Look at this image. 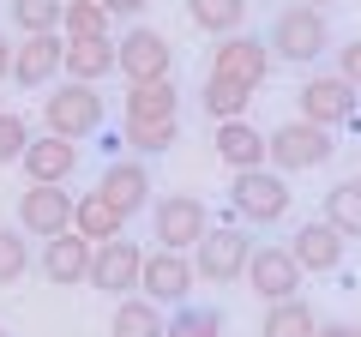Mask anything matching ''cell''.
<instances>
[{
	"mask_svg": "<svg viewBox=\"0 0 361 337\" xmlns=\"http://www.w3.org/2000/svg\"><path fill=\"white\" fill-rule=\"evenodd\" d=\"M13 61H18V49H13V37H0V78H13Z\"/></svg>",
	"mask_w": 361,
	"mask_h": 337,
	"instance_id": "cell-37",
	"label": "cell"
},
{
	"mask_svg": "<svg viewBox=\"0 0 361 337\" xmlns=\"http://www.w3.org/2000/svg\"><path fill=\"white\" fill-rule=\"evenodd\" d=\"M187 18H193L205 37H241L247 25V0H187Z\"/></svg>",
	"mask_w": 361,
	"mask_h": 337,
	"instance_id": "cell-25",
	"label": "cell"
},
{
	"mask_svg": "<svg viewBox=\"0 0 361 337\" xmlns=\"http://www.w3.org/2000/svg\"><path fill=\"white\" fill-rule=\"evenodd\" d=\"M319 331V313L307 307V301H271L265 319H259V337H313Z\"/></svg>",
	"mask_w": 361,
	"mask_h": 337,
	"instance_id": "cell-27",
	"label": "cell"
},
{
	"mask_svg": "<svg viewBox=\"0 0 361 337\" xmlns=\"http://www.w3.org/2000/svg\"><path fill=\"white\" fill-rule=\"evenodd\" d=\"M90 259H97V247H90L78 229H66V235H54V241H42V253H37L42 277H49L54 289H78V283H90Z\"/></svg>",
	"mask_w": 361,
	"mask_h": 337,
	"instance_id": "cell-16",
	"label": "cell"
},
{
	"mask_svg": "<svg viewBox=\"0 0 361 337\" xmlns=\"http://www.w3.org/2000/svg\"><path fill=\"white\" fill-rule=\"evenodd\" d=\"M25 271H30V247H25V235L0 229V289H6V283H18Z\"/></svg>",
	"mask_w": 361,
	"mask_h": 337,
	"instance_id": "cell-33",
	"label": "cell"
},
{
	"mask_svg": "<svg viewBox=\"0 0 361 337\" xmlns=\"http://www.w3.org/2000/svg\"><path fill=\"white\" fill-rule=\"evenodd\" d=\"M199 103H205V115L223 127V121H247V103H253V91H247V85H235V78L205 73V85H199Z\"/></svg>",
	"mask_w": 361,
	"mask_h": 337,
	"instance_id": "cell-24",
	"label": "cell"
},
{
	"mask_svg": "<svg viewBox=\"0 0 361 337\" xmlns=\"http://www.w3.org/2000/svg\"><path fill=\"white\" fill-rule=\"evenodd\" d=\"M211 73L217 78H235V85H247V91H259L271 78V49L265 37H223L217 49H211Z\"/></svg>",
	"mask_w": 361,
	"mask_h": 337,
	"instance_id": "cell-15",
	"label": "cell"
},
{
	"mask_svg": "<svg viewBox=\"0 0 361 337\" xmlns=\"http://www.w3.org/2000/svg\"><path fill=\"white\" fill-rule=\"evenodd\" d=\"M175 139H180V121H127L121 127V145L139 157H163Z\"/></svg>",
	"mask_w": 361,
	"mask_h": 337,
	"instance_id": "cell-28",
	"label": "cell"
},
{
	"mask_svg": "<svg viewBox=\"0 0 361 337\" xmlns=\"http://www.w3.org/2000/svg\"><path fill=\"white\" fill-rule=\"evenodd\" d=\"M109 337H169V313L145 295H121L115 319H109Z\"/></svg>",
	"mask_w": 361,
	"mask_h": 337,
	"instance_id": "cell-21",
	"label": "cell"
},
{
	"mask_svg": "<svg viewBox=\"0 0 361 337\" xmlns=\"http://www.w3.org/2000/svg\"><path fill=\"white\" fill-rule=\"evenodd\" d=\"M301 121H313V127H325V133L349 127V121H355V85L337 78V73L307 78V85H301Z\"/></svg>",
	"mask_w": 361,
	"mask_h": 337,
	"instance_id": "cell-13",
	"label": "cell"
},
{
	"mask_svg": "<svg viewBox=\"0 0 361 337\" xmlns=\"http://www.w3.org/2000/svg\"><path fill=\"white\" fill-rule=\"evenodd\" d=\"M355 337H361V325H355Z\"/></svg>",
	"mask_w": 361,
	"mask_h": 337,
	"instance_id": "cell-39",
	"label": "cell"
},
{
	"mask_svg": "<svg viewBox=\"0 0 361 337\" xmlns=\"http://www.w3.org/2000/svg\"><path fill=\"white\" fill-rule=\"evenodd\" d=\"M97 193H103L127 223L139 217V211H151V168H145V157H109L103 175H97Z\"/></svg>",
	"mask_w": 361,
	"mask_h": 337,
	"instance_id": "cell-11",
	"label": "cell"
},
{
	"mask_svg": "<svg viewBox=\"0 0 361 337\" xmlns=\"http://www.w3.org/2000/svg\"><path fill=\"white\" fill-rule=\"evenodd\" d=\"M337 78H349V85H355V91H361V37L337 49Z\"/></svg>",
	"mask_w": 361,
	"mask_h": 337,
	"instance_id": "cell-34",
	"label": "cell"
},
{
	"mask_svg": "<svg viewBox=\"0 0 361 337\" xmlns=\"http://www.w3.org/2000/svg\"><path fill=\"white\" fill-rule=\"evenodd\" d=\"M247 259H253V241H247L241 223H223V229H211L205 241L193 247V265H199L205 283H241Z\"/></svg>",
	"mask_w": 361,
	"mask_h": 337,
	"instance_id": "cell-9",
	"label": "cell"
},
{
	"mask_svg": "<svg viewBox=\"0 0 361 337\" xmlns=\"http://www.w3.org/2000/svg\"><path fill=\"white\" fill-rule=\"evenodd\" d=\"M0 337H6V331H0Z\"/></svg>",
	"mask_w": 361,
	"mask_h": 337,
	"instance_id": "cell-40",
	"label": "cell"
},
{
	"mask_svg": "<svg viewBox=\"0 0 361 337\" xmlns=\"http://www.w3.org/2000/svg\"><path fill=\"white\" fill-rule=\"evenodd\" d=\"M211 145H217V163L229 168V175H247V168L271 163V133H259L253 121H223Z\"/></svg>",
	"mask_w": 361,
	"mask_h": 337,
	"instance_id": "cell-17",
	"label": "cell"
},
{
	"mask_svg": "<svg viewBox=\"0 0 361 337\" xmlns=\"http://www.w3.org/2000/svg\"><path fill=\"white\" fill-rule=\"evenodd\" d=\"M301 265H295V253H289L283 241H259L253 247V259H247V283H253V295L265 301H295L301 295Z\"/></svg>",
	"mask_w": 361,
	"mask_h": 337,
	"instance_id": "cell-8",
	"label": "cell"
},
{
	"mask_svg": "<svg viewBox=\"0 0 361 337\" xmlns=\"http://www.w3.org/2000/svg\"><path fill=\"white\" fill-rule=\"evenodd\" d=\"M343 235L331 229L325 217H313V223H301L295 235H289V253H295V265L301 271H319V277H331L337 265H343Z\"/></svg>",
	"mask_w": 361,
	"mask_h": 337,
	"instance_id": "cell-18",
	"label": "cell"
},
{
	"mask_svg": "<svg viewBox=\"0 0 361 337\" xmlns=\"http://www.w3.org/2000/svg\"><path fill=\"white\" fill-rule=\"evenodd\" d=\"M337 157V139L325 127H313V121H283V127L271 133V168L277 175H307V168H325Z\"/></svg>",
	"mask_w": 361,
	"mask_h": 337,
	"instance_id": "cell-4",
	"label": "cell"
},
{
	"mask_svg": "<svg viewBox=\"0 0 361 337\" xmlns=\"http://www.w3.org/2000/svg\"><path fill=\"white\" fill-rule=\"evenodd\" d=\"M313 337H355V325H349V319H319Z\"/></svg>",
	"mask_w": 361,
	"mask_h": 337,
	"instance_id": "cell-35",
	"label": "cell"
},
{
	"mask_svg": "<svg viewBox=\"0 0 361 337\" xmlns=\"http://www.w3.org/2000/svg\"><path fill=\"white\" fill-rule=\"evenodd\" d=\"M25 175L37 187H66L78 175V145L73 139H54V133H42V139H30L25 151Z\"/></svg>",
	"mask_w": 361,
	"mask_h": 337,
	"instance_id": "cell-19",
	"label": "cell"
},
{
	"mask_svg": "<svg viewBox=\"0 0 361 337\" xmlns=\"http://www.w3.org/2000/svg\"><path fill=\"white\" fill-rule=\"evenodd\" d=\"M229 205L241 223L253 229H271V223L289 217V181L277 168H247V175H229Z\"/></svg>",
	"mask_w": 361,
	"mask_h": 337,
	"instance_id": "cell-3",
	"label": "cell"
},
{
	"mask_svg": "<svg viewBox=\"0 0 361 337\" xmlns=\"http://www.w3.org/2000/svg\"><path fill=\"white\" fill-rule=\"evenodd\" d=\"M223 307H199V301H187V307L169 313V337H223Z\"/></svg>",
	"mask_w": 361,
	"mask_h": 337,
	"instance_id": "cell-31",
	"label": "cell"
},
{
	"mask_svg": "<svg viewBox=\"0 0 361 337\" xmlns=\"http://www.w3.org/2000/svg\"><path fill=\"white\" fill-rule=\"evenodd\" d=\"M42 127L54 139H90V133H103V97L97 85H78V78H61L49 97H42Z\"/></svg>",
	"mask_w": 361,
	"mask_h": 337,
	"instance_id": "cell-2",
	"label": "cell"
},
{
	"mask_svg": "<svg viewBox=\"0 0 361 337\" xmlns=\"http://www.w3.org/2000/svg\"><path fill=\"white\" fill-rule=\"evenodd\" d=\"M139 277H145V247L139 241H103L97 259H90V289L103 295H139Z\"/></svg>",
	"mask_w": 361,
	"mask_h": 337,
	"instance_id": "cell-12",
	"label": "cell"
},
{
	"mask_svg": "<svg viewBox=\"0 0 361 337\" xmlns=\"http://www.w3.org/2000/svg\"><path fill=\"white\" fill-rule=\"evenodd\" d=\"M205 235H211L205 199H193V193H163V199L151 205V241H157V247H169V253H193Z\"/></svg>",
	"mask_w": 361,
	"mask_h": 337,
	"instance_id": "cell-5",
	"label": "cell"
},
{
	"mask_svg": "<svg viewBox=\"0 0 361 337\" xmlns=\"http://www.w3.org/2000/svg\"><path fill=\"white\" fill-rule=\"evenodd\" d=\"M103 6H109L115 18H139V13H145V0H103Z\"/></svg>",
	"mask_w": 361,
	"mask_h": 337,
	"instance_id": "cell-36",
	"label": "cell"
},
{
	"mask_svg": "<svg viewBox=\"0 0 361 337\" xmlns=\"http://www.w3.org/2000/svg\"><path fill=\"white\" fill-rule=\"evenodd\" d=\"M54 78H66V37L49 30V37H25L13 61V85L18 91H49Z\"/></svg>",
	"mask_w": 361,
	"mask_h": 337,
	"instance_id": "cell-14",
	"label": "cell"
},
{
	"mask_svg": "<svg viewBox=\"0 0 361 337\" xmlns=\"http://www.w3.org/2000/svg\"><path fill=\"white\" fill-rule=\"evenodd\" d=\"M127 121H180V91L175 78H163V85H127Z\"/></svg>",
	"mask_w": 361,
	"mask_h": 337,
	"instance_id": "cell-22",
	"label": "cell"
},
{
	"mask_svg": "<svg viewBox=\"0 0 361 337\" xmlns=\"http://www.w3.org/2000/svg\"><path fill=\"white\" fill-rule=\"evenodd\" d=\"M30 151V127L18 109H0V163H25Z\"/></svg>",
	"mask_w": 361,
	"mask_h": 337,
	"instance_id": "cell-32",
	"label": "cell"
},
{
	"mask_svg": "<svg viewBox=\"0 0 361 337\" xmlns=\"http://www.w3.org/2000/svg\"><path fill=\"white\" fill-rule=\"evenodd\" d=\"M78 217V199L66 193V187H37L30 181L25 193H18V229L37 235V241H54V235H66Z\"/></svg>",
	"mask_w": 361,
	"mask_h": 337,
	"instance_id": "cell-10",
	"label": "cell"
},
{
	"mask_svg": "<svg viewBox=\"0 0 361 337\" xmlns=\"http://www.w3.org/2000/svg\"><path fill=\"white\" fill-rule=\"evenodd\" d=\"M115 73L127 78V85H163V78L175 73V42H169L163 30H151V25H133L127 37L115 42Z\"/></svg>",
	"mask_w": 361,
	"mask_h": 337,
	"instance_id": "cell-6",
	"label": "cell"
},
{
	"mask_svg": "<svg viewBox=\"0 0 361 337\" xmlns=\"http://www.w3.org/2000/svg\"><path fill=\"white\" fill-rule=\"evenodd\" d=\"M301 6H319V13H325V6H331V0H301Z\"/></svg>",
	"mask_w": 361,
	"mask_h": 337,
	"instance_id": "cell-38",
	"label": "cell"
},
{
	"mask_svg": "<svg viewBox=\"0 0 361 337\" xmlns=\"http://www.w3.org/2000/svg\"><path fill=\"white\" fill-rule=\"evenodd\" d=\"M73 229L85 235L90 247H103V241H121V235H127V217H121V211L109 205L97 187H90V193H78V217H73Z\"/></svg>",
	"mask_w": 361,
	"mask_h": 337,
	"instance_id": "cell-20",
	"label": "cell"
},
{
	"mask_svg": "<svg viewBox=\"0 0 361 337\" xmlns=\"http://www.w3.org/2000/svg\"><path fill=\"white\" fill-rule=\"evenodd\" d=\"M109 6L103 0H66V18H61V37L66 42H85V37H109Z\"/></svg>",
	"mask_w": 361,
	"mask_h": 337,
	"instance_id": "cell-29",
	"label": "cell"
},
{
	"mask_svg": "<svg viewBox=\"0 0 361 337\" xmlns=\"http://www.w3.org/2000/svg\"><path fill=\"white\" fill-rule=\"evenodd\" d=\"M61 18H66V0H13L18 37H49V30H61Z\"/></svg>",
	"mask_w": 361,
	"mask_h": 337,
	"instance_id": "cell-30",
	"label": "cell"
},
{
	"mask_svg": "<svg viewBox=\"0 0 361 337\" xmlns=\"http://www.w3.org/2000/svg\"><path fill=\"white\" fill-rule=\"evenodd\" d=\"M115 73V42L109 37H85V42H66V78L78 85H97V78Z\"/></svg>",
	"mask_w": 361,
	"mask_h": 337,
	"instance_id": "cell-23",
	"label": "cell"
},
{
	"mask_svg": "<svg viewBox=\"0 0 361 337\" xmlns=\"http://www.w3.org/2000/svg\"><path fill=\"white\" fill-rule=\"evenodd\" d=\"M325 223H331L343 241H361V175L325 187Z\"/></svg>",
	"mask_w": 361,
	"mask_h": 337,
	"instance_id": "cell-26",
	"label": "cell"
},
{
	"mask_svg": "<svg viewBox=\"0 0 361 337\" xmlns=\"http://www.w3.org/2000/svg\"><path fill=\"white\" fill-rule=\"evenodd\" d=\"M265 49H271V61H289V66H313L319 54H331V25H325V13L319 6H283V13L271 18V30H265Z\"/></svg>",
	"mask_w": 361,
	"mask_h": 337,
	"instance_id": "cell-1",
	"label": "cell"
},
{
	"mask_svg": "<svg viewBox=\"0 0 361 337\" xmlns=\"http://www.w3.org/2000/svg\"><path fill=\"white\" fill-rule=\"evenodd\" d=\"M193 283H199L193 253H169V247L145 253V277H139V295L145 301H157V307H187Z\"/></svg>",
	"mask_w": 361,
	"mask_h": 337,
	"instance_id": "cell-7",
	"label": "cell"
}]
</instances>
